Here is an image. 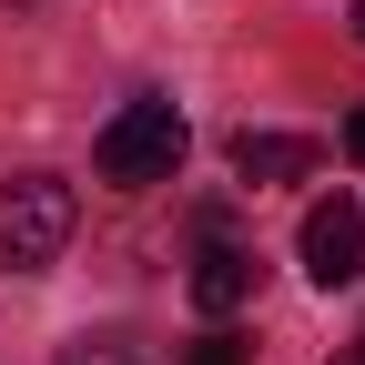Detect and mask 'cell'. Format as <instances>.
I'll return each mask as SVG.
<instances>
[{
  "instance_id": "30bf717a",
  "label": "cell",
  "mask_w": 365,
  "mask_h": 365,
  "mask_svg": "<svg viewBox=\"0 0 365 365\" xmlns=\"http://www.w3.org/2000/svg\"><path fill=\"white\" fill-rule=\"evenodd\" d=\"M335 365H365V335H355V345H345V355H335Z\"/></svg>"
},
{
  "instance_id": "3957f363",
  "label": "cell",
  "mask_w": 365,
  "mask_h": 365,
  "mask_svg": "<svg viewBox=\"0 0 365 365\" xmlns=\"http://www.w3.org/2000/svg\"><path fill=\"white\" fill-rule=\"evenodd\" d=\"M304 274H314V284H365V213H355V193H325V203H314L304 213Z\"/></svg>"
},
{
  "instance_id": "8992f818",
  "label": "cell",
  "mask_w": 365,
  "mask_h": 365,
  "mask_svg": "<svg viewBox=\"0 0 365 365\" xmlns=\"http://www.w3.org/2000/svg\"><path fill=\"white\" fill-rule=\"evenodd\" d=\"M182 365H254V345H244L234 325H203L193 345H182Z\"/></svg>"
},
{
  "instance_id": "277c9868",
  "label": "cell",
  "mask_w": 365,
  "mask_h": 365,
  "mask_svg": "<svg viewBox=\"0 0 365 365\" xmlns=\"http://www.w3.org/2000/svg\"><path fill=\"white\" fill-rule=\"evenodd\" d=\"M244 304H254V254L244 244H203L193 254V314L223 325V314H244Z\"/></svg>"
},
{
  "instance_id": "9c48e42d",
  "label": "cell",
  "mask_w": 365,
  "mask_h": 365,
  "mask_svg": "<svg viewBox=\"0 0 365 365\" xmlns=\"http://www.w3.org/2000/svg\"><path fill=\"white\" fill-rule=\"evenodd\" d=\"M345 31H355V41H365V0H355V11H345Z\"/></svg>"
},
{
  "instance_id": "5b68a950",
  "label": "cell",
  "mask_w": 365,
  "mask_h": 365,
  "mask_svg": "<svg viewBox=\"0 0 365 365\" xmlns=\"http://www.w3.org/2000/svg\"><path fill=\"white\" fill-rule=\"evenodd\" d=\"M325 163V143H304V132H234V173L244 182H304Z\"/></svg>"
},
{
  "instance_id": "6da1fadb",
  "label": "cell",
  "mask_w": 365,
  "mask_h": 365,
  "mask_svg": "<svg viewBox=\"0 0 365 365\" xmlns=\"http://www.w3.org/2000/svg\"><path fill=\"white\" fill-rule=\"evenodd\" d=\"M182 112L163 102V91H143V102H122L112 122H102V143H91V173L112 182V193H153V182H173L182 173Z\"/></svg>"
},
{
  "instance_id": "7a4b0ae2",
  "label": "cell",
  "mask_w": 365,
  "mask_h": 365,
  "mask_svg": "<svg viewBox=\"0 0 365 365\" xmlns=\"http://www.w3.org/2000/svg\"><path fill=\"white\" fill-rule=\"evenodd\" d=\"M71 223H81V203H71L61 173H21V182H0V264H11V274H41V264L71 244Z\"/></svg>"
},
{
  "instance_id": "52a82bcc",
  "label": "cell",
  "mask_w": 365,
  "mask_h": 365,
  "mask_svg": "<svg viewBox=\"0 0 365 365\" xmlns=\"http://www.w3.org/2000/svg\"><path fill=\"white\" fill-rule=\"evenodd\" d=\"M61 365H143V345H132V335H81Z\"/></svg>"
},
{
  "instance_id": "ba28073f",
  "label": "cell",
  "mask_w": 365,
  "mask_h": 365,
  "mask_svg": "<svg viewBox=\"0 0 365 365\" xmlns=\"http://www.w3.org/2000/svg\"><path fill=\"white\" fill-rule=\"evenodd\" d=\"M345 163H365V102L345 112Z\"/></svg>"
}]
</instances>
